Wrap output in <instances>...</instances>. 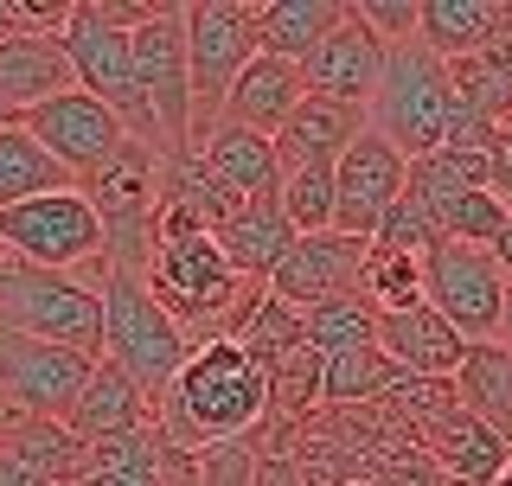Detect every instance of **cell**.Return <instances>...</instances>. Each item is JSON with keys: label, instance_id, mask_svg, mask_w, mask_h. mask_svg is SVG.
<instances>
[{"label": "cell", "instance_id": "obj_30", "mask_svg": "<svg viewBox=\"0 0 512 486\" xmlns=\"http://www.w3.org/2000/svg\"><path fill=\"white\" fill-rule=\"evenodd\" d=\"M64 186H71V173H64L20 122L0 128V212H13V205H26V199H45V192H64Z\"/></svg>", "mask_w": 512, "mask_h": 486}, {"label": "cell", "instance_id": "obj_33", "mask_svg": "<svg viewBox=\"0 0 512 486\" xmlns=\"http://www.w3.org/2000/svg\"><path fill=\"white\" fill-rule=\"evenodd\" d=\"M365 301L378 314H404L423 301V256H384L365 243Z\"/></svg>", "mask_w": 512, "mask_h": 486}, {"label": "cell", "instance_id": "obj_29", "mask_svg": "<svg viewBox=\"0 0 512 486\" xmlns=\"http://www.w3.org/2000/svg\"><path fill=\"white\" fill-rule=\"evenodd\" d=\"M160 205L186 212L205 237H218L224 224L237 218V205H244V199H231V192L218 186V173L205 167V154H173L167 167H160Z\"/></svg>", "mask_w": 512, "mask_h": 486}, {"label": "cell", "instance_id": "obj_35", "mask_svg": "<svg viewBox=\"0 0 512 486\" xmlns=\"http://www.w3.org/2000/svg\"><path fill=\"white\" fill-rule=\"evenodd\" d=\"M282 218L295 224V237L333 231V167H308L282 180Z\"/></svg>", "mask_w": 512, "mask_h": 486}, {"label": "cell", "instance_id": "obj_22", "mask_svg": "<svg viewBox=\"0 0 512 486\" xmlns=\"http://www.w3.org/2000/svg\"><path fill=\"white\" fill-rule=\"evenodd\" d=\"M64 429L77 435V442H109V435H135V429H154V403L135 391V384L122 378L109 359H96L90 384L77 391V403L64 410Z\"/></svg>", "mask_w": 512, "mask_h": 486}, {"label": "cell", "instance_id": "obj_39", "mask_svg": "<svg viewBox=\"0 0 512 486\" xmlns=\"http://www.w3.org/2000/svg\"><path fill=\"white\" fill-rule=\"evenodd\" d=\"M487 256H493V269H500V275H506V288H512V224H506L500 237H493V250H487Z\"/></svg>", "mask_w": 512, "mask_h": 486}, {"label": "cell", "instance_id": "obj_10", "mask_svg": "<svg viewBox=\"0 0 512 486\" xmlns=\"http://www.w3.org/2000/svg\"><path fill=\"white\" fill-rule=\"evenodd\" d=\"M423 301L455 327L468 346H500V320H506V275L493 269L487 250L474 243H429L423 256Z\"/></svg>", "mask_w": 512, "mask_h": 486}, {"label": "cell", "instance_id": "obj_24", "mask_svg": "<svg viewBox=\"0 0 512 486\" xmlns=\"http://www.w3.org/2000/svg\"><path fill=\"white\" fill-rule=\"evenodd\" d=\"M218 250L244 282H269V275L282 269V256L295 250V224L282 218V199L237 205V218L218 231Z\"/></svg>", "mask_w": 512, "mask_h": 486}, {"label": "cell", "instance_id": "obj_37", "mask_svg": "<svg viewBox=\"0 0 512 486\" xmlns=\"http://www.w3.org/2000/svg\"><path fill=\"white\" fill-rule=\"evenodd\" d=\"M359 13L365 26H372V39L391 52V45H410L416 39V20H423V0H359Z\"/></svg>", "mask_w": 512, "mask_h": 486}, {"label": "cell", "instance_id": "obj_16", "mask_svg": "<svg viewBox=\"0 0 512 486\" xmlns=\"http://www.w3.org/2000/svg\"><path fill=\"white\" fill-rule=\"evenodd\" d=\"M378 77H384V45L372 39V26H365L352 7H346V20L301 58V84H308V96H320V103L365 109L372 90H378Z\"/></svg>", "mask_w": 512, "mask_h": 486}, {"label": "cell", "instance_id": "obj_1", "mask_svg": "<svg viewBox=\"0 0 512 486\" xmlns=\"http://www.w3.org/2000/svg\"><path fill=\"white\" fill-rule=\"evenodd\" d=\"M269 416V378L250 365L244 346L231 339H205L173 378V391L154 403V435L173 455H199L231 435H256Z\"/></svg>", "mask_w": 512, "mask_h": 486}, {"label": "cell", "instance_id": "obj_43", "mask_svg": "<svg viewBox=\"0 0 512 486\" xmlns=\"http://www.w3.org/2000/svg\"><path fill=\"white\" fill-rule=\"evenodd\" d=\"M493 486H512V461H506V474H500V480H493Z\"/></svg>", "mask_w": 512, "mask_h": 486}, {"label": "cell", "instance_id": "obj_41", "mask_svg": "<svg viewBox=\"0 0 512 486\" xmlns=\"http://www.w3.org/2000/svg\"><path fill=\"white\" fill-rule=\"evenodd\" d=\"M500 346H512V288H506V320H500Z\"/></svg>", "mask_w": 512, "mask_h": 486}, {"label": "cell", "instance_id": "obj_42", "mask_svg": "<svg viewBox=\"0 0 512 486\" xmlns=\"http://www.w3.org/2000/svg\"><path fill=\"white\" fill-rule=\"evenodd\" d=\"M13 122H20V116H13V109H7V103H0V128H13Z\"/></svg>", "mask_w": 512, "mask_h": 486}, {"label": "cell", "instance_id": "obj_32", "mask_svg": "<svg viewBox=\"0 0 512 486\" xmlns=\"http://www.w3.org/2000/svg\"><path fill=\"white\" fill-rule=\"evenodd\" d=\"M404 378L378 346H352V352H333L327 359V410H365L378 403L391 384Z\"/></svg>", "mask_w": 512, "mask_h": 486}, {"label": "cell", "instance_id": "obj_15", "mask_svg": "<svg viewBox=\"0 0 512 486\" xmlns=\"http://www.w3.org/2000/svg\"><path fill=\"white\" fill-rule=\"evenodd\" d=\"M359 288H365V243L346 237V231L295 237V250L269 275V295L288 301L295 314H314V307L346 301V295H359Z\"/></svg>", "mask_w": 512, "mask_h": 486}, {"label": "cell", "instance_id": "obj_27", "mask_svg": "<svg viewBox=\"0 0 512 486\" xmlns=\"http://www.w3.org/2000/svg\"><path fill=\"white\" fill-rule=\"evenodd\" d=\"M0 448L52 486H77V474H84V442L64 423H52V416H13V423H0Z\"/></svg>", "mask_w": 512, "mask_h": 486}, {"label": "cell", "instance_id": "obj_14", "mask_svg": "<svg viewBox=\"0 0 512 486\" xmlns=\"http://www.w3.org/2000/svg\"><path fill=\"white\" fill-rule=\"evenodd\" d=\"M404 180H410V160L397 154L384 135L365 128V135L340 154V167H333V231L372 243L384 212L404 199Z\"/></svg>", "mask_w": 512, "mask_h": 486}, {"label": "cell", "instance_id": "obj_3", "mask_svg": "<svg viewBox=\"0 0 512 486\" xmlns=\"http://www.w3.org/2000/svg\"><path fill=\"white\" fill-rule=\"evenodd\" d=\"M192 352L199 346L186 339V327L167 320V307L148 295L141 275H122V269L103 275V359L116 365L141 397L148 403L167 397Z\"/></svg>", "mask_w": 512, "mask_h": 486}, {"label": "cell", "instance_id": "obj_17", "mask_svg": "<svg viewBox=\"0 0 512 486\" xmlns=\"http://www.w3.org/2000/svg\"><path fill=\"white\" fill-rule=\"evenodd\" d=\"M378 352L404 378H455L461 359H468V339L448 327L429 301H416L404 314H378Z\"/></svg>", "mask_w": 512, "mask_h": 486}, {"label": "cell", "instance_id": "obj_9", "mask_svg": "<svg viewBox=\"0 0 512 486\" xmlns=\"http://www.w3.org/2000/svg\"><path fill=\"white\" fill-rule=\"evenodd\" d=\"M58 45H64V58H71V71H77V90L96 96L103 109H116L122 128H128V141L154 148V122H148V109H141L135 64H128V32L109 26L96 0H77L71 20H64V32H58ZM160 160H167V154H160Z\"/></svg>", "mask_w": 512, "mask_h": 486}, {"label": "cell", "instance_id": "obj_7", "mask_svg": "<svg viewBox=\"0 0 512 486\" xmlns=\"http://www.w3.org/2000/svg\"><path fill=\"white\" fill-rule=\"evenodd\" d=\"M128 64H135L141 109L154 122L160 154H192V64H186V7H160L141 32H128Z\"/></svg>", "mask_w": 512, "mask_h": 486}, {"label": "cell", "instance_id": "obj_12", "mask_svg": "<svg viewBox=\"0 0 512 486\" xmlns=\"http://www.w3.org/2000/svg\"><path fill=\"white\" fill-rule=\"evenodd\" d=\"M96 359H77L64 346H45V339L7 333L0 327V416H52L64 423V410L77 403V391L90 384Z\"/></svg>", "mask_w": 512, "mask_h": 486}, {"label": "cell", "instance_id": "obj_23", "mask_svg": "<svg viewBox=\"0 0 512 486\" xmlns=\"http://www.w3.org/2000/svg\"><path fill=\"white\" fill-rule=\"evenodd\" d=\"M301 96H308V84H301V64L256 52L244 64V77H237V90H231V103H224L218 122H237V128H250V135H269V141H276V128L301 109Z\"/></svg>", "mask_w": 512, "mask_h": 486}, {"label": "cell", "instance_id": "obj_25", "mask_svg": "<svg viewBox=\"0 0 512 486\" xmlns=\"http://www.w3.org/2000/svg\"><path fill=\"white\" fill-rule=\"evenodd\" d=\"M340 20H346V0H256L250 7L256 52L288 58V64H301Z\"/></svg>", "mask_w": 512, "mask_h": 486}, {"label": "cell", "instance_id": "obj_21", "mask_svg": "<svg viewBox=\"0 0 512 486\" xmlns=\"http://www.w3.org/2000/svg\"><path fill=\"white\" fill-rule=\"evenodd\" d=\"M192 154H205V167L218 173V186L231 192V199H244V205L282 199V160H276V141L269 135H250V128H237V122H218Z\"/></svg>", "mask_w": 512, "mask_h": 486}, {"label": "cell", "instance_id": "obj_18", "mask_svg": "<svg viewBox=\"0 0 512 486\" xmlns=\"http://www.w3.org/2000/svg\"><path fill=\"white\" fill-rule=\"evenodd\" d=\"M416 442H423V455L442 467L448 486H493V480L506 474V461H512V448L487 423H474L461 403L448 416H436V423L416 429Z\"/></svg>", "mask_w": 512, "mask_h": 486}, {"label": "cell", "instance_id": "obj_34", "mask_svg": "<svg viewBox=\"0 0 512 486\" xmlns=\"http://www.w3.org/2000/svg\"><path fill=\"white\" fill-rule=\"evenodd\" d=\"M192 486H263V442L256 435H231V442H212L199 455H186Z\"/></svg>", "mask_w": 512, "mask_h": 486}, {"label": "cell", "instance_id": "obj_5", "mask_svg": "<svg viewBox=\"0 0 512 486\" xmlns=\"http://www.w3.org/2000/svg\"><path fill=\"white\" fill-rule=\"evenodd\" d=\"M448 109H455V90H448V64L423 45H391L384 52V77L365 103V128L384 135L404 160H423L442 148Z\"/></svg>", "mask_w": 512, "mask_h": 486}, {"label": "cell", "instance_id": "obj_4", "mask_svg": "<svg viewBox=\"0 0 512 486\" xmlns=\"http://www.w3.org/2000/svg\"><path fill=\"white\" fill-rule=\"evenodd\" d=\"M160 160L154 148H141V141H128L116 160H103V167L90 173L84 199L96 224H103V263L122 269V275H148L154 269V250H160Z\"/></svg>", "mask_w": 512, "mask_h": 486}, {"label": "cell", "instance_id": "obj_40", "mask_svg": "<svg viewBox=\"0 0 512 486\" xmlns=\"http://www.w3.org/2000/svg\"><path fill=\"white\" fill-rule=\"evenodd\" d=\"M20 32V20H13V0H0V39H13Z\"/></svg>", "mask_w": 512, "mask_h": 486}, {"label": "cell", "instance_id": "obj_2", "mask_svg": "<svg viewBox=\"0 0 512 486\" xmlns=\"http://www.w3.org/2000/svg\"><path fill=\"white\" fill-rule=\"evenodd\" d=\"M0 327L64 346L77 359H103V288L77 282L71 269H32L0 250Z\"/></svg>", "mask_w": 512, "mask_h": 486}, {"label": "cell", "instance_id": "obj_6", "mask_svg": "<svg viewBox=\"0 0 512 486\" xmlns=\"http://www.w3.org/2000/svg\"><path fill=\"white\" fill-rule=\"evenodd\" d=\"M148 282V295L167 307L173 327H186L192 346H205V339L224 333V320H231L237 295H244V275L224 263L218 237H173L154 250V269L141 275Z\"/></svg>", "mask_w": 512, "mask_h": 486}, {"label": "cell", "instance_id": "obj_28", "mask_svg": "<svg viewBox=\"0 0 512 486\" xmlns=\"http://www.w3.org/2000/svg\"><path fill=\"white\" fill-rule=\"evenodd\" d=\"M455 397L474 423H487L512 448V352L506 346H468L455 371Z\"/></svg>", "mask_w": 512, "mask_h": 486}, {"label": "cell", "instance_id": "obj_31", "mask_svg": "<svg viewBox=\"0 0 512 486\" xmlns=\"http://www.w3.org/2000/svg\"><path fill=\"white\" fill-rule=\"evenodd\" d=\"M301 346H314L320 359H333V352H352V346H378V307L359 295L346 301H327L314 307V314H301Z\"/></svg>", "mask_w": 512, "mask_h": 486}, {"label": "cell", "instance_id": "obj_26", "mask_svg": "<svg viewBox=\"0 0 512 486\" xmlns=\"http://www.w3.org/2000/svg\"><path fill=\"white\" fill-rule=\"evenodd\" d=\"M500 26H506V0H423L416 45L436 52L442 64H455V58H474Z\"/></svg>", "mask_w": 512, "mask_h": 486}, {"label": "cell", "instance_id": "obj_8", "mask_svg": "<svg viewBox=\"0 0 512 486\" xmlns=\"http://www.w3.org/2000/svg\"><path fill=\"white\" fill-rule=\"evenodd\" d=\"M256 58V26L244 0H192L186 7V64H192V148L218 128L244 64Z\"/></svg>", "mask_w": 512, "mask_h": 486}, {"label": "cell", "instance_id": "obj_44", "mask_svg": "<svg viewBox=\"0 0 512 486\" xmlns=\"http://www.w3.org/2000/svg\"><path fill=\"white\" fill-rule=\"evenodd\" d=\"M506 352H512V346H506Z\"/></svg>", "mask_w": 512, "mask_h": 486}, {"label": "cell", "instance_id": "obj_11", "mask_svg": "<svg viewBox=\"0 0 512 486\" xmlns=\"http://www.w3.org/2000/svg\"><path fill=\"white\" fill-rule=\"evenodd\" d=\"M0 250H13L32 269H84V263H103V224H96L84 192L64 186L0 212Z\"/></svg>", "mask_w": 512, "mask_h": 486}, {"label": "cell", "instance_id": "obj_19", "mask_svg": "<svg viewBox=\"0 0 512 486\" xmlns=\"http://www.w3.org/2000/svg\"><path fill=\"white\" fill-rule=\"evenodd\" d=\"M365 135V109L346 103H320V96H301V109L276 128V160H282V180L288 173H308V167H340V154Z\"/></svg>", "mask_w": 512, "mask_h": 486}, {"label": "cell", "instance_id": "obj_38", "mask_svg": "<svg viewBox=\"0 0 512 486\" xmlns=\"http://www.w3.org/2000/svg\"><path fill=\"white\" fill-rule=\"evenodd\" d=\"M493 192L512 205V122H500V148H493Z\"/></svg>", "mask_w": 512, "mask_h": 486}, {"label": "cell", "instance_id": "obj_36", "mask_svg": "<svg viewBox=\"0 0 512 486\" xmlns=\"http://www.w3.org/2000/svg\"><path fill=\"white\" fill-rule=\"evenodd\" d=\"M506 224H512V205H506L493 186H480V192H468V199L455 205L448 237H455V243H474V250H493V237H500Z\"/></svg>", "mask_w": 512, "mask_h": 486}, {"label": "cell", "instance_id": "obj_20", "mask_svg": "<svg viewBox=\"0 0 512 486\" xmlns=\"http://www.w3.org/2000/svg\"><path fill=\"white\" fill-rule=\"evenodd\" d=\"M64 90H77V71H71V58H64L58 39H45V32H13V39H0V103H7L13 116L52 103Z\"/></svg>", "mask_w": 512, "mask_h": 486}, {"label": "cell", "instance_id": "obj_13", "mask_svg": "<svg viewBox=\"0 0 512 486\" xmlns=\"http://www.w3.org/2000/svg\"><path fill=\"white\" fill-rule=\"evenodd\" d=\"M20 128L58 160L64 173H71V186H84L90 173L103 167V160H116V154L128 148L122 116H116V109H103V103H96V96H84V90H64V96H52V103L26 109Z\"/></svg>", "mask_w": 512, "mask_h": 486}]
</instances>
